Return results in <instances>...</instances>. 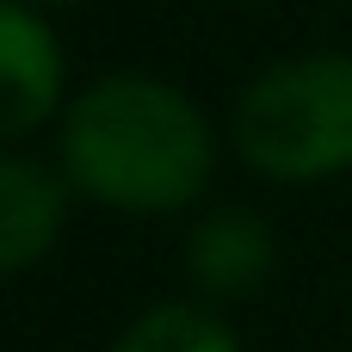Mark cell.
I'll list each match as a JSON object with an SVG mask.
<instances>
[{
    "label": "cell",
    "instance_id": "obj_5",
    "mask_svg": "<svg viewBox=\"0 0 352 352\" xmlns=\"http://www.w3.org/2000/svg\"><path fill=\"white\" fill-rule=\"evenodd\" d=\"M68 223V173L31 161V155H0V272H31Z\"/></svg>",
    "mask_w": 352,
    "mask_h": 352
},
{
    "label": "cell",
    "instance_id": "obj_3",
    "mask_svg": "<svg viewBox=\"0 0 352 352\" xmlns=\"http://www.w3.org/2000/svg\"><path fill=\"white\" fill-rule=\"evenodd\" d=\"M278 272V235L254 210H210L186 235V278L210 303H241Z\"/></svg>",
    "mask_w": 352,
    "mask_h": 352
},
{
    "label": "cell",
    "instance_id": "obj_2",
    "mask_svg": "<svg viewBox=\"0 0 352 352\" xmlns=\"http://www.w3.org/2000/svg\"><path fill=\"white\" fill-rule=\"evenodd\" d=\"M235 155L285 186L352 167V56L309 50L260 68L235 99Z\"/></svg>",
    "mask_w": 352,
    "mask_h": 352
},
{
    "label": "cell",
    "instance_id": "obj_1",
    "mask_svg": "<svg viewBox=\"0 0 352 352\" xmlns=\"http://www.w3.org/2000/svg\"><path fill=\"white\" fill-rule=\"evenodd\" d=\"M210 167L204 111L155 74H105L62 111V173L105 210L167 217L210 186Z\"/></svg>",
    "mask_w": 352,
    "mask_h": 352
},
{
    "label": "cell",
    "instance_id": "obj_4",
    "mask_svg": "<svg viewBox=\"0 0 352 352\" xmlns=\"http://www.w3.org/2000/svg\"><path fill=\"white\" fill-rule=\"evenodd\" d=\"M62 105V43L25 6L0 0V142L31 136Z\"/></svg>",
    "mask_w": 352,
    "mask_h": 352
},
{
    "label": "cell",
    "instance_id": "obj_6",
    "mask_svg": "<svg viewBox=\"0 0 352 352\" xmlns=\"http://www.w3.org/2000/svg\"><path fill=\"white\" fill-rule=\"evenodd\" d=\"M105 352H241V340L223 316H210L198 303H155Z\"/></svg>",
    "mask_w": 352,
    "mask_h": 352
}]
</instances>
